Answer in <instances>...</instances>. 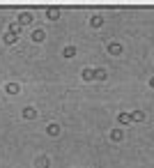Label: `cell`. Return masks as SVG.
Wrapping results in <instances>:
<instances>
[{
    "label": "cell",
    "instance_id": "obj_1",
    "mask_svg": "<svg viewBox=\"0 0 154 168\" xmlns=\"http://www.w3.org/2000/svg\"><path fill=\"white\" fill-rule=\"evenodd\" d=\"M16 23H19V26H30L32 23V14L30 12H21L19 19H16Z\"/></svg>",
    "mask_w": 154,
    "mask_h": 168
},
{
    "label": "cell",
    "instance_id": "obj_2",
    "mask_svg": "<svg viewBox=\"0 0 154 168\" xmlns=\"http://www.w3.org/2000/svg\"><path fill=\"white\" fill-rule=\"evenodd\" d=\"M21 115H23V120H35V117H37V110L32 108V106H26Z\"/></svg>",
    "mask_w": 154,
    "mask_h": 168
},
{
    "label": "cell",
    "instance_id": "obj_3",
    "mask_svg": "<svg viewBox=\"0 0 154 168\" xmlns=\"http://www.w3.org/2000/svg\"><path fill=\"white\" fill-rule=\"evenodd\" d=\"M90 26H92V28H101L103 26V16L101 14H94L92 19H90Z\"/></svg>",
    "mask_w": 154,
    "mask_h": 168
},
{
    "label": "cell",
    "instance_id": "obj_4",
    "mask_svg": "<svg viewBox=\"0 0 154 168\" xmlns=\"http://www.w3.org/2000/svg\"><path fill=\"white\" fill-rule=\"evenodd\" d=\"M46 134L48 136H58V134H60V127H58L55 122H51V124L46 127Z\"/></svg>",
    "mask_w": 154,
    "mask_h": 168
},
{
    "label": "cell",
    "instance_id": "obj_5",
    "mask_svg": "<svg viewBox=\"0 0 154 168\" xmlns=\"http://www.w3.org/2000/svg\"><path fill=\"white\" fill-rule=\"evenodd\" d=\"M32 39H35V42H44V39H46V32H44V30L39 28V30H35V32H32Z\"/></svg>",
    "mask_w": 154,
    "mask_h": 168
},
{
    "label": "cell",
    "instance_id": "obj_6",
    "mask_svg": "<svg viewBox=\"0 0 154 168\" xmlns=\"http://www.w3.org/2000/svg\"><path fill=\"white\" fill-rule=\"evenodd\" d=\"M16 39H19V35H14V32H7V35L2 37V42H5V44H16Z\"/></svg>",
    "mask_w": 154,
    "mask_h": 168
},
{
    "label": "cell",
    "instance_id": "obj_7",
    "mask_svg": "<svg viewBox=\"0 0 154 168\" xmlns=\"http://www.w3.org/2000/svg\"><path fill=\"white\" fill-rule=\"evenodd\" d=\"M7 92H9V95H19V90H21V85L19 83H7Z\"/></svg>",
    "mask_w": 154,
    "mask_h": 168
},
{
    "label": "cell",
    "instance_id": "obj_8",
    "mask_svg": "<svg viewBox=\"0 0 154 168\" xmlns=\"http://www.w3.org/2000/svg\"><path fill=\"white\" fill-rule=\"evenodd\" d=\"M117 122H120V124H131V115H129V113H120Z\"/></svg>",
    "mask_w": 154,
    "mask_h": 168
},
{
    "label": "cell",
    "instance_id": "obj_9",
    "mask_svg": "<svg viewBox=\"0 0 154 168\" xmlns=\"http://www.w3.org/2000/svg\"><path fill=\"white\" fill-rule=\"evenodd\" d=\"M62 55H65V58H74V55H76V48H74V46H65V51H62Z\"/></svg>",
    "mask_w": 154,
    "mask_h": 168
},
{
    "label": "cell",
    "instance_id": "obj_10",
    "mask_svg": "<svg viewBox=\"0 0 154 168\" xmlns=\"http://www.w3.org/2000/svg\"><path fill=\"white\" fill-rule=\"evenodd\" d=\"M108 53H110V55H120V53H122V46H120V44H110V46H108Z\"/></svg>",
    "mask_w": 154,
    "mask_h": 168
},
{
    "label": "cell",
    "instance_id": "obj_11",
    "mask_svg": "<svg viewBox=\"0 0 154 168\" xmlns=\"http://www.w3.org/2000/svg\"><path fill=\"white\" fill-rule=\"evenodd\" d=\"M48 19H51V21H58V19H60V9H55V7H53V9H48Z\"/></svg>",
    "mask_w": 154,
    "mask_h": 168
},
{
    "label": "cell",
    "instance_id": "obj_12",
    "mask_svg": "<svg viewBox=\"0 0 154 168\" xmlns=\"http://www.w3.org/2000/svg\"><path fill=\"white\" fill-rule=\"evenodd\" d=\"M35 166H37V168H48V159H46V157H39V159L35 161Z\"/></svg>",
    "mask_w": 154,
    "mask_h": 168
},
{
    "label": "cell",
    "instance_id": "obj_13",
    "mask_svg": "<svg viewBox=\"0 0 154 168\" xmlns=\"http://www.w3.org/2000/svg\"><path fill=\"white\" fill-rule=\"evenodd\" d=\"M83 79H85V81H92L94 79V69H90V67L83 69Z\"/></svg>",
    "mask_w": 154,
    "mask_h": 168
},
{
    "label": "cell",
    "instance_id": "obj_14",
    "mask_svg": "<svg viewBox=\"0 0 154 168\" xmlns=\"http://www.w3.org/2000/svg\"><path fill=\"white\" fill-rule=\"evenodd\" d=\"M110 141H122V131L120 129H113L110 131Z\"/></svg>",
    "mask_w": 154,
    "mask_h": 168
},
{
    "label": "cell",
    "instance_id": "obj_15",
    "mask_svg": "<svg viewBox=\"0 0 154 168\" xmlns=\"http://www.w3.org/2000/svg\"><path fill=\"white\" fill-rule=\"evenodd\" d=\"M94 79H97V81H103V79H106V72H103V69H94Z\"/></svg>",
    "mask_w": 154,
    "mask_h": 168
},
{
    "label": "cell",
    "instance_id": "obj_16",
    "mask_svg": "<svg viewBox=\"0 0 154 168\" xmlns=\"http://www.w3.org/2000/svg\"><path fill=\"white\" fill-rule=\"evenodd\" d=\"M143 110H136V113H134V115H131V120H134V122H140V120H143Z\"/></svg>",
    "mask_w": 154,
    "mask_h": 168
},
{
    "label": "cell",
    "instance_id": "obj_17",
    "mask_svg": "<svg viewBox=\"0 0 154 168\" xmlns=\"http://www.w3.org/2000/svg\"><path fill=\"white\" fill-rule=\"evenodd\" d=\"M9 32H14V35H21V26H19V23H12V26H9Z\"/></svg>",
    "mask_w": 154,
    "mask_h": 168
},
{
    "label": "cell",
    "instance_id": "obj_18",
    "mask_svg": "<svg viewBox=\"0 0 154 168\" xmlns=\"http://www.w3.org/2000/svg\"><path fill=\"white\" fill-rule=\"evenodd\" d=\"M152 88H154V79H152Z\"/></svg>",
    "mask_w": 154,
    "mask_h": 168
}]
</instances>
